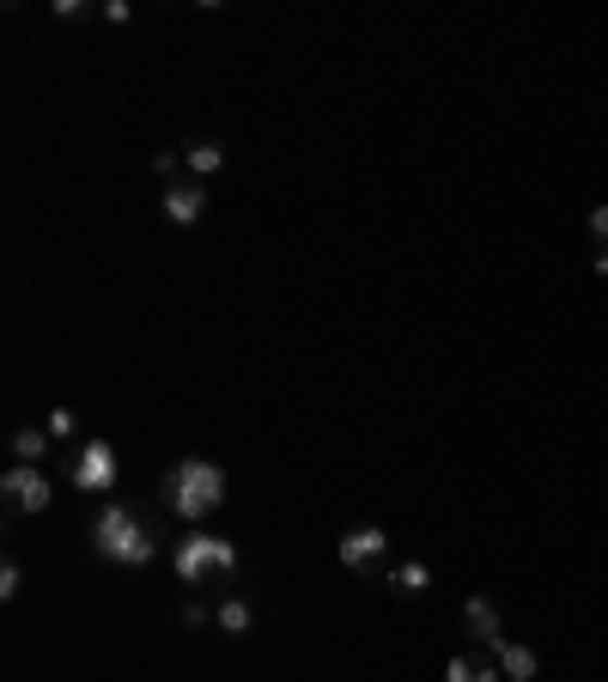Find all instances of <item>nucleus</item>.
I'll list each match as a JSON object with an SVG mask.
<instances>
[{"instance_id":"4","label":"nucleus","mask_w":608,"mask_h":682,"mask_svg":"<svg viewBox=\"0 0 608 682\" xmlns=\"http://www.w3.org/2000/svg\"><path fill=\"white\" fill-rule=\"evenodd\" d=\"M74 488L79 494H110V488H116V451H110L104 439H86V445L74 451Z\"/></svg>"},{"instance_id":"15","label":"nucleus","mask_w":608,"mask_h":682,"mask_svg":"<svg viewBox=\"0 0 608 682\" xmlns=\"http://www.w3.org/2000/svg\"><path fill=\"white\" fill-rule=\"evenodd\" d=\"M25 573H18V560H0V597H18Z\"/></svg>"},{"instance_id":"11","label":"nucleus","mask_w":608,"mask_h":682,"mask_svg":"<svg viewBox=\"0 0 608 682\" xmlns=\"http://www.w3.org/2000/svg\"><path fill=\"white\" fill-rule=\"evenodd\" d=\"M499 665H481V658H451L444 665V682H499Z\"/></svg>"},{"instance_id":"3","label":"nucleus","mask_w":608,"mask_h":682,"mask_svg":"<svg viewBox=\"0 0 608 682\" xmlns=\"http://www.w3.org/2000/svg\"><path fill=\"white\" fill-rule=\"evenodd\" d=\"M213 573H238V548H231V536L189 530V536L177 543V579L182 585H207Z\"/></svg>"},{"instance_id":"7","label":"nucleus","mask_w":608,"mask_h":682,"mask_svg":"<svg viewBox=\"0 0 608 682\" xmlns=\"http://www.w3.org/2000/svg\"><path fill=\"white\" fill-rule=\"evenodd\" d=\"M463 621H469V634L481 640V646H493V652L505 646V628H499V604H493V597H469V604H463Z\"/></svg>"},{"instance_id":"16","label":"nucleus","mask_w":608,"mask_h":682,"mask_svg":"<svg viewBox=\"0 0 608 682\" xmlns=\"http://www.w3.org/2000/svg\"><path fill=\"white\" fill-rule=\"evenodd\" d=\"M49 433H55V439H67V433H79V420L67 415V408H55V415H49Z\"/></svg>"},{"instance_id":"19","label":"nucleus","mask_w":608,"mask_h":682,"mask_svg":"<svg viewBox=\"0 0 608 682\" xmlns=\"http://www.w3.org/2000/svg\"><path fill=\"white\" fill-rule=\"evenodd\" d=\"M596 268H603V275H608V244H603V256H596Z\"/></svg>"},{"instance_id":"17","label":"nucleus","mask_w":608,"mask_h":682,"mask_svg":"<svg viewBox=\"0 0 608 682\" xmlns=\"http://www.w3.org/2000/svg\"><path fill=\"white\" fill-rule=\"evenodd\" d=\"M104 18H110V25H128V18H135V7H128V0H104Z\"/></svg>"},{"instance_id":"13","label":"nucleus","mask_w":608,"mask_h":682,"mask_svg":"<svg viewBox=\"0 0 608 682\" xmlns=\"http://www.w3.org/2000/svg\"><path fill=\"white\" fill-rule=\"evenodd\" d=\"M213 621H219V628H226V634H250V604H243V597H231V604H219L213 609Z\"/></svg>"},{"instance_id":"5","label":"nucleus","mask_w":608,"mask_h":682,"mask_svg":"<svg viewBox=\"0 0 608 682\" xmlns=\"http://www.w3.org/2000/svg\"><path fill=\"white\" fill-rule=\"evenodd\" d=\"M0 494H7V506H13V512H43L49 500H55V488L43 481V469H37V464H13L7 476H0Z\"/></svg>"},{"instance_id":"8","label":"nucleus","mask_w":608,"mask_h":682,"mask_svg":"<svg viewBox=\"0 0 608 682\" xmlns=\"http://www.w3.org/2000/svg\"><path fill=\"white\" fill-rule=\"evenodd\" d=\"M201 214H207V189H201V184H170V189H165V219H177V226H195Z\"/></svg>"},{"instance_id":"10","label":"nucleus","mask_w":608,"mask_h":682,"mask_svg":"<svg viewBox=\"0 0 608 682\" xmlns=\"http://www.w3.org/2000/svg\"><path fill=\"white\" fill-rule=\"evenodd\" d=\"M499 670H505V677H511V682H535V670H542V658H535L530 646H517V640H505V646H499Z\"/></svg>"},{"instance_id":"12","label":"nucleus","mask_w":608,"mask_h":682,"mask_svg":"<svg viewBox=\"0 0 608 682\" xmlns=\"http://www.w3.org/2000/svg\"><path fill=\"white\" fill-rule=\"evenodd\" d=\"M390 585L402 591V597H420V591L432 585V573H426V560H402V567L390 573Z\"/></svg>"},{"instance_id":"2","label":"nucleus","mask_w":608,"mask_h":682,"mask_svg":"<svg viewBox=\"0 0 608 682\" xmlns=\"http://www.w3.org/2000/svg\"><path fill=\"white\" fill-rule=\"evenodd\" d=\"M91 548L104 560H116V567H147V560L159 555V536H152L128 506H104L91 518Z\"/></svg>"},{"instance_id":"1","label":"nucleus","mask_w":608,"mask_h":682,"mask_svg":"<svg viewBox=\"0 0 608 682\" xmlns=\"http://www.w3.org/2000/svg\"><path fill=\"white\" fill-rule=\"evenodd\" d=\"M165 500L182 525H195V518L226 506V469L207 464V457H182V464L165 469Z\"/></svg>"},{"instance_id":"18","label":"nucleus","mask_w":608,"mask_h":682,"mask_svg":"<svg viewBox=\"0 0 608 682\" xmlns=\"http://www.w3.org/2000/svg\"><path fill=\"white\" fill-rule=\"evenodd\" d=\"M591 232L608 244V202H603V207H591Z\"/></svg>"},{"instance_id":"9","label":"nucleus","mask_w":608,"mask_h":682,"mask_svg":"<svg viewBox=\"0 0 608 682\" xmlns=\"http://www.w3.org/2000/svg\"><path fill=\"white\" fill-rule=\"evenodd\" d=\"M182 165L195 171V177H213V171L226 165V147H219L213 135H201V140H189V147H182Z\"/></svg>"},{"instance_id":"14","label":"nucleus","mask_w":608,"mask_h":682,"mask_svg":"<svg viewBox=\"0 0 608 682\" xmlns=\"http://www.w3.org/2000/svg\"><path fill=\"white\" fill-rule=\"evenodd\" d=\"M43 451H49V439L37 433V427H18V433H13V457H18V464H37Z\"/></svg>"},{"instance_id":"6","label":"nucleus","mask_w":608,"mask_h":682,"mask_svg":"<svg viewBox=\"0 0 608 682\" xmlns=\"http://www.w3.org/2000/svg\"><path fill=\"white\" fill-rule=\"evenodd\" d=\"M383 548H390V536H383L378 525H353L347 536H341V548H334V555H341V567L365 573V567H378V560H383Z\"/></svg>"}]
</instances>
